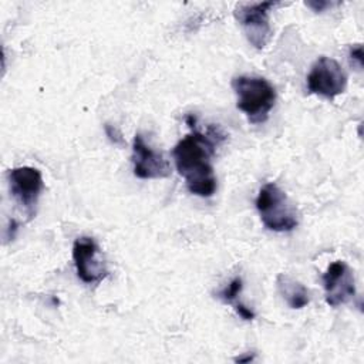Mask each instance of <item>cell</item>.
Here are the masks:
<instances>
[{
    "mask_svg": "<svg viewBox=\"0 0 364 364\" xmlns=\"http://www.w3.org/2000/svg\"><path fill=\"white\" fill-rule=\"evenodd\" d=\"M215 144L200 132H192L181 139L173 151L176 171L185 179L191 193L209 198L216 191V176L212 166Z\"/></svg>",
    "mask_w": 364,
    "mask_h": 364,
    "instance_id": "1",
    "label": "cell"
},
{
    "mask_svg": "<svg viewBox=\"0 0 364 364\" xmlns=\"http://www.w3.org/2000/svg\"><path fill=\"white\" fill-rule=\"evenodd\" d=\"M232 88L237 97L236 107L250 124H262L276 102L274 87L263 77L237 75L232 78Z\"/></svg>",
    "mask_w": 364,
    "mask_h": 364,
    "instance_id": "2",
    "label": "cell"
},
{
    "mask_svg": "<svg viewBox=\"0 0 364 364\" xmlns=\"http://www.w3.org/2000/svg\"><path fill=\"white\" fill-rule=\"evenodd\" d=\"M260 220L269 230L290 232L299 225V213L284 191L276 183L263 185L256 198Z\"/></svg>",
    "mask_w": 364,
    "mask_h": 364,
    "instance_id": "3",
    "label": "cell"
},
{
    "mask_svg": "<svg viewBox=\"0 0 364 364\" xmlns=\"http://www.w3.org/2000/svg\"><path fill=\"white\" fill-rule=\"evenodd\" d=\"M282 3L262 1V3H240L235 7L233 16L242 26L247 41L257 50L264 48L272 38V27L269 13Z\"/></svg>",
    "mask_w": 364,
    "mask_h": 364,
    "instance_id": "4",
    "label": "cell"
},
{
    "mask_svg": "<svg viewBox=\"0 0 364 364\" xmlns=\"http://www.w3.org/2000/svg\"><path fill=\"white\" fill-rule=\"evenodd\" d=\"M347 87V74L343 67L330 57L321 55L313 64L307 75V90L310 94L333 100Z\"/></svg>",
    "mask_w": 364,
    "mask_h": 364,
    "instance_id": "5",
    "label": "cell"
},
{
    "mask_svg": "<svg viewBox=\"0 0 364 364\" xmlns=\"http://www.w3.org/2000/svg\"><path fill=\"white\" fill-rule=\"evenodd\" d=\"M73 260L77 276L87 284H98L108 276L105 263L100 257V247L92 237L80 236L74 240Z\"/></svg>",
    "mask_w": 364,
    "mask_h": 364,
    "instance_id": "6",
    "label": "cell"
},
{
    "mask_svg": "<svg viewBox=\"0 0 364 364\" xmlns=\"http://www.w3.org/2000/svg\"><path fill=\"white\" fill-rule=\"evenodd\" d=\"M323 287L326 291V303L331 307L346 304L355 294V283L353 270L343 260L333 262L323 273Z\"/></svg>",
    "mask_w": 364,
    "mask_h": 364,
    "instance_id": "7",
    "label": "cell"
},
{
    "mask_svg": "<svg viewBox=\"0 0 364 364\" xmlns=\"http://www.w3.org/2000/svg\"><path fill=\"white\" fill-rule=\"evenodd\" d=\"M9 183L14 199L33 215V209L44 188L41 172L33 166L14 168L9 172Z\"/></svg>",
    "mask_w": 364,
    "mask_h": 364,
    "instance_id": "8",
    "label": "cell"
},
{
    "mask_svg": "<svg viewBox=\"0 0 364 364\" xmlns=\"http://www.w3.org/2000/svg\"><path fill=\"white\" fill-rule=\"evenodd\" d=\"M134 175L139 179H162L171 175V166L162 154L154 151L141 134L132 141Z\"/></svg>",
    "mask_w": 364,
    "mask_h": 364,
    "instance_id": "9",
    "label": "cell"
},
{
    "mask_svg": "<svg viewBox=\"0 0 364 364\" xmlns=\"http://www.w3.org/2000/svg\"><path fill=\"white\" fill-rule=\"evenodd\" d=\"M276 286L283 300L291 309H303L310 301L309 290L297 280L286 273H279L276 277Z\"/></svg>",
    "mask_w": 364,
    "mask_h": 364,
    "instance_id": "10",
    "label": "cell"
},
{
    "mask_svg": "<svg viewBox=\"0 0 364 364\" xmlns=\"http://www.w3.org/2000/svg\"><path fill=\"white\" fill-rule=\"evenodd\" d=\"M242 287H243L242 279H240V277H235L225 289H222V290L218 293V297H219L223 303H233V301L237 299V296L240 294Z\"/></svg>",
    "mask_w": 364,
    "mask_h": 364,
    "instance_id": "11",
    "label": "cell"
},
{
    "mask_svg": "<svg viewBox=\"0 0 364 364\" xmlns=\"http://www.w3.org/2000/svg\"><path fill=\"white\" fill-rule=\"evenodd\" d=\"M105 132H107V136L109 138L111 142H114L117 145H122L124 144V138H122L121 132L115 127H112L109 124H105Z\"/></svg>",
    "mask_w": 364,
    "mask_h": 364,
    "instance_id": "12",
    "label": "cell"
},
{
    "mask_svg": "<svg viewBox=\"0 0 364 364\" xmlns=\"http://www.w3.org/2000/svg\"><path fill=\"white\" fill-rule=\"evenodd\" d=\"M350 58H351V61H355L358 68L363 67V47H361V44H355L350 48Z\"/></svg>",
    "mask_w": 364,
    "mask_h": 364,
    "instance_id": "13",
    "label": "cell"
},
{
    "mask_svg": "<svg viewBox=\"0 0 364 364\" xmlns=\"http://www.w3.org/2000/svg\"><path fill=\"white\" fill-rule=\"evenodd\" d=\"M233 304H235L236 313H237L242 318H245V320H253V318H255V313H253L249 307H246L243 303L233 301Z\"/></svg>",
    "mask_w": 364,
    "mask_h": 364,
    "instance_id": "14",
    "label": "cell"
},
{
    "mask_svg": "<svg viewBox=\"0 0 364 364\" xmlns=\"http://www.w3.org/2000/svg\"><path fill=\"white\" fill-rule=\"evenodd\" d=\"M306 6L313 9L316 13H320V11H324V9L331 7L333 3H330V1H306Z\"/></svg>",
    "mask_w": 364,
    "mask_h": 364,
    "instance_id": "15",
    "label": "cell"
},
{
    "mask_svg": "<svg viewBox=\"0 0 364 364\" xmlns=\"http://www.w3.org/2000/svg\"><path fill=\"white\" fill-rule=\"evenodd\" d=\"M253 357H255V354H249V355H246V357H236L235 358V361L236 363H249V361H252L253 360Z\"/></svg>",
    "mask_w": 364,
    "mask_h": 364,
    "instance_id": "16",
    "label": "cell"
}]
</instances>
